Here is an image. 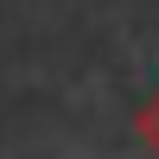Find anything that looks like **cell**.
<instances>
[{
  "instance_id": "1",
  "label": "cell",
  "mask_w": 159,
  "mask_h": 159,
  "mask_svg": "<svg viewBox=\"0 0 159 159\" xmlns=\"http://www.w3.org/2000/svg\"><path fill=\"white\" fill-rule=\"evenodd\" d=\"M134 134H140V147H147V153H159V89L140 102V115H134Z\"/></svg>"
}]
</instances>
